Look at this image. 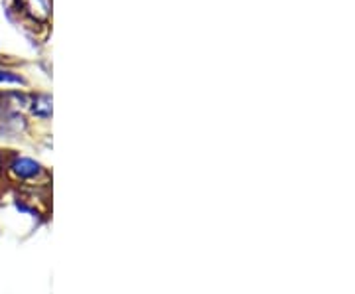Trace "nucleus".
Returning a JSON list of instances; mask_svg holds the SVG:
<instances>
[{
    "label": "nucleus",
    "instance_id": "nucleus-1",
    "mask_svg": "<svg viewBox=\"0 0 355 294\" xmlns=\"http://www.w3.org/2000/svg\"><path fill=\"white\" fill-rule=\"evenodd\" d=\"M2 176L14 186H44L50 182V172L36 158L24 154H4V172Z\"/></svg>",
    "mask_w": 355,
    "mask_h": 294
},
{
    "label": "nucleus",
    "instance_id": "nucleus-2",
    "mask_svg": "<svg viewBox=\"0 0 355 294\" xmlns=\"http://www.w3.org/2000/svg\"><path fill=\"white\" fill-rule=\"evenodd\" d=\"M30 113L34 116H38L42 121H48L51 116V97L50 95H44V93H40V95H34V97H30Z\"/></svg>",
    "mask_w": 355,
    "mask_h": 294
},
{
    "label": "nucleus",
    "instance_id": "nucleus-3",
    "mask_svg": "<svg viewBox=\"0 0 355 294\" xmlns=\"http://www.w3.org/2000/svg\"><path fill=\"white\" fill-rule=\"evenodd\" d=\"M0 85H26V79L20 74L0 69Z\"/></svg>",
    "mask_w": 355,
    "mask_h": 294
},
{
    "label": "nucleus",
    "instance_id": "nucleus-4",
    "mask_svg": "<svg viewBox=\"0 0 355 294\" xmlns=\"http://www.w3.org/2000/svg\"><path fill=\"white\" fill-rule=\"evenodd\" d=\"M2 172H4V154L0 153V178H2Z\"/></svg>",
    "mask_w": 355,
    "mask_h": 294
}]
</instances>
